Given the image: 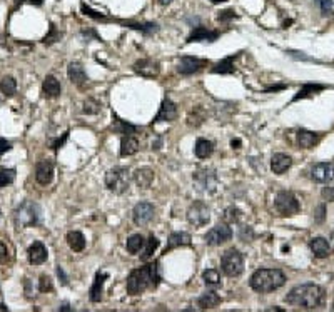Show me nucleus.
<instances>
[{
    "instance_id": "nucleus-1",
    "label": "nucleus",
    "mask_w": 334,
    "mask_h": 312,
    "mask_svg": "<svg viewBox=\"0 0 334 312\" xmlns=\"http://www.w3.org/2000/svg\"><path fill=\"white\" fill-rule=\"evenodd\" d=\"M161 271H159V264L152 262L149 266L139 267L134 269L127 277L125 287L127 292L130 296H137V294L147 291L149 287H157L161 284Z\"/></svg>"
},
{
    "instance_id": "nucleus-2",
    "label": "nucleus",
    "mask_w": 334,
    "mask_h": 312,
    "mask_svg": "<svg viewBox=\"0 0 334 312\" xmlns=\"http://www.w3.org/2000/svg\"><path fill=\"white\" fill-rule=\"evenodd\" d=\"M324 289L318 284H301L296 285L286 296V302L301 309H316L324 302Z\"/></svg>"
},
{
    "instance_id": "nucleus-3",
    "label": "nucleus",
    "mask_w": 334,
    "mask_h": 312,
    "mask_svg": "<svg viewBox=\"0 0 334 312\" xmlns=\"http://www.w3.org/2000/svg\"><path fill=\"white\" fill-rule=\"evenodd\" d=\"M286 284V275L283 271L279 269H257L250 275L249 285L252 291L266 294L278 291Z\"/></svg>"
},
{
    "instance_id": "nucleus-4",
    "label": "nucleus",
    "mask_w": 334,
    "mask_h": 312,
    "mask_svg": "<svg viewBox=\"0 0 334 312\" xmlns=\"http://www.w3.org/2000/svg\"><path fill=\"white\" fill-rule=\"evenodd\" d=\"M39 217H41V210H39V205L34 204L30 200L22 202L19 207L15 209L14 212V222L19 229H25V227H34L37 226Z\"/></svg>"
},
{
    "instance_id": "nucleus-5",
    "label": "nucleus",
    "mask_w": 334,
    "mask_h": 312,
    "mask_svg": "<svg viewBox=\"0 0 334 312\" xmlns=\"http://www.w3.org/2000/svg\"><path fill=\"white\" fill-rule=\"evenodd\" d=\"M130 186V174L127 167H114L105 174V187L114 194H124L129 191Z\"/></svg>"
},
{
    "instance_id": "nucleus-6",
    "label": "nucleus",
    "mask_w": 334,
    "mask_h": 312,
    "mask_svg": "<svg viewBox=\"0 0 334 312\" xmlns=\"http://www.w3.org/2000/svg\"><path fill=\"white\" fill-rule=\"evenodd\" d=\"M222 272L229 277H239L244 272V257L237 249H229L221 257Z\"/></svg>"
},
{
    "instance_id": "nucleus-7",
    "label": "nucleus",
    "mask_w": 334,
    "mask_h": 312,
    "mask_svg": "<svg viewBox=\"0 0 334 312\" xmlns=\"http://www.w3.org/2000/svg\"><path fill=\"white\" fill-rule=\"evenodd\" d=\"M274 209L283 217H291V215H296L301 210V204L292 192L281 191L274 199Z\"/></svg>"
},
{
    "instance_id": "nucleus-8",
    "label": "nucleus",
    "mask_w": 334,
    "mask_h": 312,
    "mask_svg": "<svg viewBox=\"0 0 334 312\" xmlns=\"http://www.w3.org/2000/svg\"><path fill=\"white\" fill-rule=\"evenodd\" d=\"M187 221L194 227H204L210 221V209L206 202L196 200L187 210Z\"/></svg>"
},
{
    "instance_id": "nucleus-9",
    "label": "nucleus",
    "mask_w": 334,
    "mask_h": 312,
    "mask_svg": "<svg viewBox=\"0 0 334 312\" xmlns=\"http://www.w3.org/2000/svg\"><path fill=\"white\" fill-rule=\"evenodd\" d=\"M231 237H232V229L229 227V224L222 222L214 226L212 229L206 234L204 240L208 245H221V244H226L227 240H231Z\"/></svg>"
},
{
    "instance_id": "nucleus-10",
    "label": "nucleus",
    "mask_w": 334,
    "mask_h": 312,
    "mask_svg": "<svg viewBox=\"0 0 334 312\" xmlns=\"http://www.w3.org/2000/svg\"><path fill=\"white\" fill-rule=\"evenodd\" d=\"M194 182L199 187V191L204 192H214L217 186V175L214 169H199L194 174Z\"/></svg>"
},
{
    "instance_id": "nucleus-11",
    "label": "nucleus",
    "mask_w": 334,
    "mask_h": 312,
    "mask_svg": "<svg viewBox=\"0 0 334 312\" xmlns=\"http://www.w3.org/2000/svg\"><path fill=\"white\" fill-rule=\"evenodd\" d=\"M209 65V60L204 59H197V57H181L177 64V72L181 76H192V74H197L199 70H202L204 67Z\"/></svg>"
},
{
    "instance_id": "nucleus-12",
    "label": "nucleus",
    "mask_w": 334,
    "mask_h": 312,
    "mask_svg": "<svg viewBox=\"0 0 334 312\" xmlns=\"http://www.w3.org/2000/svg\"><path fill=\"white\" fill-rule=\"evenodd\" d=\"M134 72L140 77L154 78L161 74V64L154 59H140L134 64Z\"/></svg>"
},
{
    "instance_id": "nucleus-13",
    "label": "nucleus",
    "mask_w": 334,
    "mask_h": 312,
    "mask_svg": "<svg viewBox=\"0 0 334 312\" xmlns=\"http://www.w3.org/2000/svg\"><path fill=\"white\" fill-rule=\"evenodd\" d=\"M154 214H156V209H154L152 204L139 202L132 210V221L135 226H146V224H149L154 219Z\"/></svg>"
},
{
    "instance_id": "nucleus-14",
    "label": "nucleus",
    "mask_w": 334,
    "mask_h": 312,
    "mask_svg": "<svg viewBox=\"0 0 334 312\" xmlns=\"http://www.w3.org/2000/svg\"><path fill=\"white\" fill-rule=\"evenodd\" d=\"M311 179L314 182H331L334 181V164L331 162H319L311 169Z\"/></svg>"
},
{
    "instance_id": "nucleus-15",
    "label": "nucleus",
    "mask_w": 334,
    "mask_h": 312,
    "mask_svg": "<svg viewBox=\"0 0 334 312\" xmlns=\"http://www.w3.org/2000/svg\"><path fill=\"white\" fill-rule=\"evenodd\" d=\"M54 179V164L50 160H41L35 165V181L41 186H49Z\"/></svg>"
},
{
    "instance_id": "nucleus-16",
    "label": "nucleus",
    "mask_w": 334,
    "mask_h": 312,
    "mask_svg": "<svg viewBox=\"0 0 334 312\" xmlns=\"http://www.w3.org/2000/svg\"><path fill=\"white\" fill-rule=\"evenodd\" d=\"M175 117H177V105L170 99H164L152 124H157V122H172Z\"/></svg>"
},
{
    "instance_id": "nucleus-17",
    "label": "nucleus",
    "mask_w": 334,
    "mask_h": 312,
    "mask_svg": "<svg viewBox=\"0 0 334 312\" xmlns=\"http://www.w3.org/2000/svg\"><path fill=\"white\" fill-rule=\"evenodd\" d=\"M219 37L217 30H209L202 25H197L194 27V30L191 32V35L187 37V43L191 42H216Z\"/></svg>"
},
{
    "instance_id": "nucleus-18",
    "label": "nucleus",
    "mask_w": 334,
    "mask_h": 312,
    "mask_svg": "<svg viewBox=\"0 0 334 312\" xmlns=\"http://www.w3.org/2000/svg\"><path fill=\"white\" fill-rule=\"evenodd\" d=\"M27 254H29V262L34 264V266H41V264L47 261V249L41 240H35L34 244H30Z\"/></svg>"
},
{
    "instance_id": "nucleus-19",
    "label": "nucleus",
    "mask_w": 334,
    "mask_h": 312,
    "mask_svg": "<svg viewBox=\"0 0 334 312\" xmlns=\"http://www.w3.org/2000/svg\"><path fill=\"white\" fill-rule=\"evenodd\" d=\"M67 76H69V80L72 83H76L79 87H84L89 80V77H87L85 70L79 62H70L69 67H67Z\"/></svg>"
},
{
    "instance_id": "nucleus-20",
    "label": "nucleus",
    "mask_w": 334,
    "mask_h": 312,
    "mask_svg": "<svg viewBox=\"0 0 334 312\" xmlns=\"http://www.w3.org/2000/svg\"><path fill=\"white\" fill-rule=\"evenodd\" d=\"M292 165V159L288 156V154H274L271 159V170L274 174H284L286 170H289Z\"/></svg>"
},
{
    "instance_id": "nucleus-21",
    "label": "nucleus",
    "mask_w": 334,
    "mask_h": 312,
    "mask_svg": "<svg viewBox=\"0 0 334 312\" xmlns=\"http://www.w3.org/2000/svg\"><path fill=\"white\" fill-rule=\"evenodd\" d=\"M191 235L187 232H172L167 239V245L164 249V254H167L169 250L177 249V247H186V245H191Z\"/></svg>"
},
{
    "instance_id": "nucleus-22",
    "label": "nucleus",
    "mask_w": 334,
    "mask_h": 312,
    "mask_svg": "<svg viewBox=\"0 0 334 312\" xmlns=\"http://www.w3.org/2000/svg\"><path fill=\"white\" fill-rule=\"evenodd\" d=\"M42 92L45 99H57L62 92V87L54 76H47L42 82Z\"/></svg>"
},
{
    "instance_id": "nucleus-23",
    "label": "nucleus",
    "mask_w": 334,
    "mask_h": 312,
    "mask_svg": "<svg viewBox=\"0 0 334 312\" xmlns=\"http://www.w3.org/2000/svg\"><path fill=\"white\" fill-rule=\"evenodd\" d=\"M109 279V274L107 272H97L95 274V279H94V284H92L90 287V292H89V297L92 302H100V299H102V292H104V282Z\"/></svg>"
},
{
    "instance_id": "nucleus-24",
    "label": "nucleus",
    "mask_w": 334,
    "mask_h": 312,
    "mask_svg": "<svg viewBox=\"0 0 334 312\" xmlns=\"http://www.w3.org/2000/svg\"><path fill=\"white\" fill-rule=\"evenodd\" d=\"M321 135L318 134V132H311V130H297L296 134V140H297V146H299L301 149H311L314 147L316 144L319 142Z\"/></svg>"
},
{
    "instance_id": "nucleus-25",
    "label": "nucleus",
    "mask_w": 334,
    "mask_h": 312,
    "mask_svg": "<svg viewBox=\"0 0 334 312\" xmlns=\"http://www.w3.org/2000/svg\"><path fill=\"white\" fill-rule=\"evenodd\" d=\"M309 247H311V252L314 254V257L318 259H324L331 254V245H329V242L324 237H314V239H311Z\"/></svg>"
},
{
    "instance_id": "nucleus-26",
    "label": "nucleus",
    "mask_w": 334,
    "mask_h": 312,
    "mask_svg": "<svg viewBox=\"0 0 334 312\" xmlns=\"http://www.w3.org/2000/svg\"><path fill=\"white\" fill-rule=\"evenodd\" d=\"M139 140L135 137V134L132 135H122L121 139V156L122 157H129L134 156L139 151Z\"/></svg>"
},
{
    "instance_id": "nucleus-27",
    "label": "nucleus",
    "mask_w": 334,
    "mask_h": 312,
    "mask_svg": "<svg viewBox=\"0 0 334 312\" xmlns=\"http://www.w3.org/2000/svg\"><path fill=\"white\" fill-rule=\"evenodd\" d=\"M134 182L137 184L140 189H149L154 182V170L149 167H142L134 172Z\"/></svg>"
},
{
    "instance_id": "nucleus-28",
    "label": "nucleus",
    "mask_w": 334,
    "mask_h": 312,
    "mask_svg": "<svg viewBox=\"0 0 334 312\" xmlns=\"http://www.w3.org/2000/svg\"><path fill=\"white\" fill-rule=\"evenodd\" d=\"M65 239H67L69 247L72 249L74 252H82V250L85 249V237H84L82 232L70 231Z\"/></svg>"
},
{
    "instance_id": "nucleus-29",
    "label": "nucleus",
    "mask_w": 334,
    "mask_h": 312,
    "mask_svg": "<svg viewBox=\"0 0 334 312\" xmlns=\"http://www.w3.org/2000/svg\"><path fill=\"white\" fill-rule=\"evenodd\" d=\"M219 304H221V297L214 291H208L197 299V306H199L201 309H212V307H216Z\"/></svg>"
},
{
    "instance_id": "nucleus-30",
    "label": "nucleus",
    "mask_w": 334,
    "mask_h": 312,
    "mask_svg": "<svg viewBox=\"0 0 334 312\" xmlns=\"http://www.w3.org/2000/svg\"><path fill=\"white\" fill-rule=\"evenodd\" d=\"M194 152H196L197 159H208V157L212 156V152H214V144L208 139H199L196 142Z\"/></svg>"
},
{
    "instance_id": "nucleus-31",
    "label": "nucleus",
    "mask_w": 334,
    "mask_h": 312,
    "mask_svg": "<svg viewBox=\"0 0 334 312\" xmlns=\"http://www.w3.org/2000/svg\"><path fill=\"white\" fill-rule=\"evenodd\" d=\"M237 59V54H232L229 57H226V59H222L221 62H217L216 65L212 67V72L214 74H234V60Z\"/></svg>"
},
{
    "instance_id": "nucleus-32",
    "label": "nucleus",
    "mask_w": 334,
    "mask_h": 312,
    "mask_svg": "<svg viewBox=\"0 0 334 312\" xmlns=\"http://www.w3.org/2000/svg\"><path fill=\"white\" fill-rule=\"evenodd\" d=\"M324 89H326V87L321 85V83H304V85L301 87V90L297 92L296 95H294L292 102H296V100H299V99L311 97V95H313V94H318V92L324 90Z\"/></svg>"
},
{
    "instance_id": "nucleus-33",
    "label": "nucleus",
    "mask_w": 334,
    "mask_h": 312,
    "mask_svg": "<svg viewBox=\"0 0 334 312\" xmlns=\"http://www.w3.org/2000/svg\"><path fill=\"white\" fill-rule=\"evenodd\" d=\"M144 245H146V239H144L140 234H134V235H130L129 239H127L125 249H127V252H129V254H137V252H140V250L144 249Z\"/></svg>"
},
{
    "instance_id": "nucleus-34",
    "label": "nucleus",
    "mask_w": 334,
    "mask_h": 312,
    "mask_svg": "<svg viewBox=\"0 0 334 312\" xmlns=\"http://www.w3.org/2000/svg\"><path fill=\"white\" fill-rule=\"evenodd\" d=\"M202 280L208 287H219L221 285V274L216 269H208L202 272Z\"/></svg>"
},
{
    "instance_id": "nucleus-35",
    "label": "nucleus",
    "mask_w": 334,
    "mask_h": 312,
    "mask_svg": "<svg viewBox=\"0 0 334 312\" xmlns=\"http://www.w3.org/2000/svg\"><path fill=\"white\" fill-rule=\"evenodd\" d=\"M114 118H116V124L112 125L114 132H119V134H122V135H132L137 132V127L135 125L129 124V122H125V120H121V118H117L116 116H114Z\"/></svg>"
},
{
    "instance_id": "nucleus-36",
    "label": "nucleus",
    "mask_w": 334,
    "mask_h": 312,
    "mask_svg": "<svg viewBox=\"0 0 334 312\" xmlns=\"http://www.w3.org/2000/svg\"><path fill=\"white\" fill-rule=\"evenodd\" d=\"M0 92H2L5 97H12L17 92V80L14 77H3L0 80Z\"/></svg>"
},
{
    "instance_id": "nucleus-37",
    "label": "nucleus",
    "mask_w": 334,
    "mask_h": 312,
    "mask_svg": "<svg viewBox=\"0 0 334 312\" xmlns=\"http://www.w3.org/2000/svg\"><path fill=\"white\" fill-rule=\"evenodd\" d=\"M159 239H157L156 235H151L149 239L146 240V245H144V252H142V256H140V259L142 261H149V259H152V256H154V252L157 250V247H159Z\"/></svg>"
},
{
    "instance_id": "nucleus-38",
    "label": "nucleus",
    "mask_w": 334,
    "mask_h": 312,
    "mask_svg": "<svg viewBox=\"0 0 334 312\" xmlns=\"http://www.w3.org/2000/svg\"><path fill=\"white\" fill-rule=\"evenodd\" d=\"M124 25L130 29H135V30H140V32L144 34H152V32H157V24H154V22H147V24H137V22H125Z\"/></svg>"
},
{
    "instance_id": "nucleus-39",
    "label": "nucleus",
    "mask_w": 334,
    "mask_h": 312,
    "mask_svg": "<svg viewBox=\"0 0 334 312\" xmlns=\"http://www.w3.org/2000/svg\"><path fill=\"white\" fill-rule=\"evenodd\" d=\"M241 215H243V212H241L237 207H227L226 210H224L222 219L226 224H236V222H239Z\"/></svg>"
},
{
    "instance_id": "nucleus-40",
    "label": "nucleus",
    "mask_w": 334,
    "mask_h": 312,
    "mask_svg": "<svg viewBox=\"0 0 334 312\" xmlns=\"http://www.w3.org/2000/svg\"><path fill=\"white\" fill-rule=\"evenodd\" d=\"M15 181V170L14 169H2L0 170V189L5 187L7 184Z\"/></svg>"
},
{
    "instance_id": "nucleus-41",
    "label": "nucleus",
    "mask_w": 334,
    "mask_h": 312,
    "mask_svg": "<svg viewBox=\"0 0 334 312\" xmlns=\"http://www.w3.org/2000/svg\"><path fill=\"white\" fill-rule=\"evenodd\" d=\"M99 111H100V104L97 102V100L87 99L85 102H84L82 112H84V114H87V116H94V114H99Z\"/></svg>"
},
{
    "instance_id": "nucleus-42",
    "label": "nucleus",
    "mask_w": 334,
    "mask_h": 312,
    "mask_svg": "<svg viewBox=\"0 0 334 312\" xmlns=\"http://www.w3.org/2000/svg\"><path fill=\"white\" fill-rule=\"evenodd\" d=\"M10 261H12L10 249H8V245L5 242H2V240H0V264H2V266H5V264H10Z\"/></svg>"
},
{
    "instance_id": "nucleus-43",
    "label": "nucleus",
    "mask_w": 334,
    "mask_h": 312,
    "mask_svg": "<svg viewBox=\"0 0 334 312\" xmlns=\"http://www.w3.org/2000/svg\"><path fill=\"white\" fill-rule=\"evenodd\" d=\"M39 291L41 292H52L54 291V282L49 275H41V280H39Z\"/></svg>"
},
{
    "instance_id": "nucleus-44",
    "label": "nucleus",
    "mask_w": 334,
    "mask_h": 312,
    "mask_svg": "<svg viewBox=\"0 0 334 312\" xmlns=\"http://www.w3.org/2000/svg\"><path fill=\"white\" fill-rule=\"evenodd\" d=\"M81 8H82V12H84V14H85V15H89V17H92V19H95V20H107V17H105L104 14H99V12L92 10V8H90V7H87L85 3H82Z\"/></svg>"
},
{
    "instance_id": "nucleus-45",
    "label": "nucleus",
    "mask_w": 334,
    "mask_h": 312,
    "mask_svg": "<svg viewBox=\"0 0 334 312\" xmlns=\"http://www.w3.org/2000/svg\"><path fill=\"white\" fill-rule=\"evenodd\" d=\"M239 237H241V240H243V242H250V240H252V237H254V232H252V229H250L249 226H244V227H241Z\"/></svg>"
},
{
    "instance_id": "nucleus-46",
    "label": "nucleus",
    "mask_w": 334,
    "mask_h": 312,
    "mask_svg": "<svg viewBox=\"0 0 334 312\" xmlns=\"http://www.w3.org/2000/svg\"><path fill=\"white\" fill-rule=\"evenodd\" d=\"M236 12L232 10V8H227V10H222V12H219L217 14V20L219 22H229V20H232V19H236Z\"/></svg>"
},
{
    "instance_id": "nucleus-47",
    "label": "nucleus",
    "mask_w": 334,
    "mask_h": 312,
    "mask_svg": "<svg viewBox=\"0 0 334 312\" xmlns=\"http://www.w3.org/2000/svg\"><path fill=\"white\" fill-rule=\"evenodd\" d=\"M55 39H59V32H57L55 25L50 24V34L43 37V42H45V43H52V42H55Z\"/></svg>"
},
{
    "instance_id": "nucleus-48",
    "label": "nucleus",
    "mask_w": 334,
    "mask_h": 312,
    "mask_svg": "<svg viewBox=\"0 0 334 312\" xmlns=\"http://www.w3.org/2000/svg\"><path fill=\"white\" fill-rule=\"evenodd\" d=\"M67 137H69V132H65V134L62 135V139L59 137V139L52 140V142H50V147L54 149V151H59V149L64 146V142H65V140H67Z\"/></svg>"
},
{
    "instance_id": "nucleus-49",
    "label": "nucleus",
    "mask_w": 334,
    "mask_h": 312,
    "mask_svg": "<svg viewBox=\"0 0 334 312\" xmlns=\"http://www.w3.org/2000/svg\"><path fill=\"white\" fill-rule=\"evenodd\" d=\"M10 149H12V146H10V142H8V140L0 139V157H2L7 151H10Z\"/></svg>"
},
{
    "instance_id": "nucleus-50",
    "label": "nucleus",
    "mask_w": 334,
    "mask_h": 312,
    "mask_svg": "<svg viewBox=\"0 0 334 312\" xmlns=\"http://www.w3.org/2000/svg\"><path fill=\"white\" fill-rule=\"evenodd\" d=\"M323 197L329 202H334V187H326L323 191Z\"/></svg>"
},
{
    "instance_id": "nucleus-51",
    "label": "nucleus",
    "mask_w": 334,
    "mask_h": 312,
    "mask_svg": "<svg viewBox=\"0 0 334 312\" xmlns=\"http://www.w3.org/2000/svg\"><path fill=\"white\" fill-rule=\"evenodd\" d=\"M318 2L321 3V8H323L324 14L331 12V8H333V2H331V0H318Z\"/></svg>"
},
{
    "instance_id": "nucleus-52",
    "label": "nucleus",
    "mask_w": 334,
    "mask_h": 312,
    "mask_svg": "<svg viewBox=\"0 0 334 312\" xmlns=\"http://www.w3.org/2000/svg\"><path fill=\"white\" fill-rule=\"evenodd\" d=\"M57 275H59V279L62 280V284L64 285H67V282H69V279H67V275H65V272H64V269L60 266H57Z\"/></svg>"
},
{
    "instance_id": "nucleus-53",
    "label": "nucleus",
    "mask_w": 334,
    "mask_h": 312,
    "mask_svg": "<svg viewBox=\"0 0 334 312\" xmlns=\"http://www.w3.org/2000/svg\"><path fill=\"white\" fill-rule=\"evenodd\" d=\"M323 212H324V205H319V209H318V221L319 222L324 219V214Z\"/></svg>"
},
{
    "instance_id": "nucleus-54",
    "label": "nucleus",
    "mask_w": 334,
    "mask_h": 312,
    "mask_svg": "<svg viewBox=\"0 0 334 312\" xmlns=\"http://www.w3.org/2000/svg\"><path fill=\"white\" fill-rule=\"evenodd\" d=\"M283 89H286V85H272V87H269V89H266V92H272V90H283Z\"/></svg>"
},
{
    "instance_id": "nucleus-55",
    "label": "nucleus",
    "mask_w": 334,
    "mask_h": 312,
    "mask_svg": "<svg viewBox=\"0 0 334 312\" xmlns=\"http://www.w3.org/2000/svg\"><path fill=\"white\" fill-rule=\"evenodd\" d=\"M231 146H232V149H241V140L239 139H234L231 142Z\"/></svg>"
},
{
    "instance_id": "nucleus-56",
    "label": "nucleus",
    "mask_w": 334,
    "mask_h": 312,
    "mask_svg": "<svg viewBox=\"0 0 334 312\" xmlns=\"http://www.w3.org/2000/svg\"><path fill=\"white\" fill-rule=\"evenodd\" d=\"M59 311H72V309H70L69 304H62V306L59 307Z\"/></svg>"
},
{
    "instance_id": "nucleus-57",
    "label": "nucleus",
    "mask_w": 334,
    "mask_h": 312,
    "mask_svg": "<svg viewBox=\"0 0 334 312\" xmlns=\"http://www.w3.org/2000/svg\"><path fill=\"white\" fill-rule=\"evenodd\" d=\"M170 2H172V0H159V3H161V5H169Z\"/></svg>"
},
{
    "instance_id": "nucleus-58",
    "label": "nucleus",
    "mask_w": 334,
    "mask_h": 312,
    "mask_svg": "<svg viewBox=\"0 0 334 312\" xmlns=\"http://www.w3.org/2000/svg\"><path fill=\"white\" fill-rule=\"evenodd\" d=\"M30 3H35V5H42V0H30Z\"/></svg>"
},
{
    "instance_id": "nucleus-59",
    "label": "nucleus",
    "mask_w": 334,
    "mask_h": 312,
    "mask_svg": "<svg viewBox=\"0 0 334 312\" xmlns=\"http://www.w3.org/2000/svg\"><path fill=\"white\" fill-rule=\"evenodd\" d=\"M8 311V307H5L3 304H0V312H7Z\"/></svg>"
},
{
    "instance_id": "nucleus-60",
    "label": "nucleus",
    "mask_w": 334,
    "mask_h": 312,
    "mask_svg": "<svg viewBox=\"0 0 334 312\" xmlns=\"http://www.w3.org/2000/svg\"><path fill=\"white\" fill-rule=\"evenodd\" d=\"M212 3H222V2H227V0H210Z\"/></svg>"
},
{
    "instance_id": "nucleus-61",
    "label": "nucleus",
    "mask_w": 334,
    "mask_h": 312,
    "mask_svg": "<svg viewBox=\"0 0 334 312\" xmlns=\"http://www.w3.org/2000/svg\"><path fill=\"white\" fill-rule=\"evenodd\" d=\"M267 311H279V312H283V309H279V307H269Z\"/></svg>"
}]
</instances>
